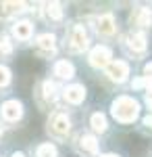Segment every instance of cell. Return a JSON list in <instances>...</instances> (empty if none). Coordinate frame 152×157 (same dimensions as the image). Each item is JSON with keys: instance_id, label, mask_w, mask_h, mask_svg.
<instances>
[{"instance_id": "1", "label": "cell", "mask_w": 152, "mask_h": 157, "mask_svg": "<svg viewBox=\"0 0 152 157\" xmlns=\"http://www.w3.org/2000/svg\"><path fill=\"white\" fill-rule=\"evenodd\" d=\"M113 117L119 121H133L138 117V113H140V105H138V101L131 97H121L117 98L115 103H113Z\"/></svg>"}, {"instance_id": "2", "label": "cell", "mask_w": 152, "mask_h": 157, "mask_svg": "<svg viewBox=\"0 0 152 157\" xmlns=\"http://www.w3.org/2000/svg\"><path fill=\"white\" fill-rule=\"evenodd\" d=\"M69 46H71V50H75V52H81V50L88 48V34H85V29H83L81 25H75V27L71 29Z\"/></svg>"}, {"instance_id": "3", "label": "cell", "mask_w": 152, "mask_h": 157, "mask_svg": "<svg viewBox=\"0 0 152 157\" xmlns=\"http://www.w3.org/2000/svg\"><path fill=\"white\" fill-rule=\"evenodd\" d=\"M48 128H50V132H54L56 136H65L71 128L69 117L63 115V113H54V115L50 117V121H48Z\"/></svg>"}, {"instance_id": "4", "label": "cell", "mask_w": 152, "mask_h": 157, "mask_svg": "<svg viewBox=\"0 0 152 157\" xmlns=\"http://www.w3.org/2000/svg\"><path fill=\"white\" fill-rule=\"evenodd\" d=\"M106 71H108V78H110V80L123 82V80L127 78V73H129V67H127V63H123V61H110V63L106 65Z\"/></svg>"}, {"instance_id": "5", "label": "cell", "mask_w": 152, "mask_h": 157, "mask_svg": "<svg viewBox=\"0 0 152 157\" xmlns=\"http://www.w3.org/2000/svg\"><path fill=\"white\" fill-rule=\"evenodd\" d=\"M90 63L94 67H106L110 63V50L106 46H96V48L90 52Z\"/></svg>"}, {"instance_id": "6", "label": "cell", "mask_w": 152, "mask_h": 157, "mask_svg": "<svg viewBox=\"0 0 152 157\" xmlns=\"http://www.w3.org/2000/svg\"><path fill=\"white\" fill-rule=\"evenodd\" d=\"M2 115H4V120H9V121H17L23 115V105L19 101H6L2 105Z\"/></svg>"}, {"instance_id": "7", "label": "cell", "mask_w": 152, "mask_h": 157, "mask_svg": "<svg viewBox=\"0 0 152 157\" xmlns=\"http://www.w3.org/2000/svg\"><path fill=\"white\" fill-rule=\"evenodd\" d=\"M65 98L73 103V105H77V103H81L83 98H85V88L81 84H73V86H67L65 88Z\"/></svg>"}, {"instance_id": "8", "label": "cell", "mask_w": 152, "mask_h": 157, "mask_svg": "<svg viewBox=\"0 0 152 157\" xmlns=\"http://www.w3.org/2000/svg\"><path fill=\"white\" fill-rule=\"evenodd\" d=\"M98 32L100 34H104V36H110V34H115L117 32V25H115V17L113 15H102L100 19H98Z\"/></svg>"}, {"instance_id": "9", "label": "cell", "mask_w": 152, "mask_h": 157, "mask_svg": "<svg viewBox=\"0 0 152 157\" xmlns=\"http://www.w3.org/2000/svg\"><path fill=\"white\" fill-rule=\"evenodd\" d=\"M73 73H75V67L71 65L69 61H59V63L54 65V75H59V78H63V80L73 78Z\"/></svg>"}, {"instance_id": "10", "label": "cell", "mask_w": 152, "mask_h": 157, "mask_svg": "<svg viewBox=\"0 0 152 157\" xmlns=\"http://www.w3.org/2000/svg\"><path fill=\"white\" fill-rule=\"evenodd\" d=\"M133 23L136 25H142V27H148L152 23V13L148 9H138L136 15H133Z\"/></svg>"}, {"instance_id": "11", "label": "cell", "mask_w": 152, "mask_h": 157, "mask_svg": "<svg viewBox=\"0 0 152 157\" xmlns=\"http://www.w3.org/2000/svg\"><path fill=\"white\" fill-rule=\"evenodd\" d=\"M13 34L19 38V40H27L31 36V23L29 21H19V23L13 27Z\"/></svg>"}, {"instance_id": "12", "label": "cell", "mask_w": 152, "mask_h": 157, "mask_svg": "<svg viewBox=\"0 0 152 157\" xmlns=\"http://www.w3.org/2000/svg\"><path fill=\"white\" fill-rule=\"evenodd\" d=\"M23 2H2L0 4V17H11L13 13L23 11Z\"/></svg>"}, {"instance_id": "13", "label": "cell", "mask_w": 152, "mask_h": 157, "mask_svg": "<svg viewBox=\"0 0 152 157\" xmlns=\"http://www.w3.org/2000/svg\"><path fill=\"white\" fill-rule=\"evenodd\" d=\"M129 48L136 50V52H144L146 50V38L142 36V34H133V36H129Z\"/></svg>"}, {"instance_id": "14", "label": "cell", "mask_w": 152, "mask_h": 157, "mask_svg": "<svg viewBox=\"0 0 152 157\" xmlns=\"http://www.w3.org/2000/svg\"><path fill=\"white\" fill-rule=\"evenodd\" d=\"M38 46L44 48V50L54 52V36H52V34H42V36L38 38Z\"/></svg>"}, {"instance_id": "15", "label": "cell", "mask_w": 152, "mask_h": 157, "mask_svg": "<svg viewBox=\"0 0 152 157\" xmlns=\"http://www.w3.org/2000/svg\"><path fill=\"white\" fill-rule=\"evenodd\" d=\"M81 147H83V151H85V153H92V155L98 151V143H96V138L90 136V134H85V136L81 138Z\"/></svg>"}, {"instance_id": "16", "label": "cell", "mask_w": 152, "mask_h": 157, "mask_svg": "<svg viewBox=\"0 0 152 157\" xmlns=\"http://www.w3.org/2000/svg\"><path fill=\"white\" fill-rule=\"evenodd\" d=\"M90 121H92V128L96 130V132H104L106 130V117L102 115V113H94Z\"/></svg>"}, {"instance_id": "17", "label": "cell", "mask_w": 152, "mask_h": 157, "mask_svg": "<svg viewBox=\"0 0 152 157\" xmlns=\"http://www.w3.org/2000/svg\"><path fill=\"white\" fill-rule=\"evenodd\" d=\"M38 157H56V147L46 143V145L38 147Z\"/></svg>"}, {"instance_id": "18", "label": "cell", "mask_w": 152, "mask_h": 157, "mask_svg": "<svg viewBox=\"0 0 152 157\" xmlns=\"http://www.w3.org/2000/svg\"><path fill=\"white\" fill-rule=\"evenodd\" d=\"M48 15H50L52 19H56V21L63 19V9H60L59 2H50V4H48Z\"/></svg>"}, {"instance_id": "19", "label": "cell", "mask_w": 152, "mask_h": 157, "mask_svg": "<svg viewBox=\"0 0 152 157\" xmlns=\"http://www.w3.org/2000/svg\"><path fill=\"white\" fill-rule=\"evenodd\" d=\"M9 82H11V71L4 65H0V86H6Z\"/></svg>"}, {"instance_id": "20", "label": "cell", "mask_w": 152, "mask_h": 157, "mask_svg": "<svg viewBox=\"0 0 152 157\" xmlns=\"http://www.w3.org/2000/svg\"><path fill=\"white\" fill-rule=\"evenodd\" d=\"M54 92H56V86L52 84V82H44V97L54 98Z\"/></svg>"}, {"instance_id": "21", "label": "cell", "mask_w": 152, "mask_h": 157, "mask_svg": "<svg viewBox=\"0 0 152 157\" xmlns=\"http://www.w3.org/2000/svg\"><path fill=\"white\" fill-rule=\"evenodd\" d=\"M13 50V44L9 38H0V52H4V55H9Z\"/></svg>"}, {"instance_id": "22", "label": "cell", "mask_w": 152, "mask_h": 157, "mask_svg": "<svg viewBox=\"0 0 152 157\" xmlns=\"http://www.w3.org/2000/svg\"><path fill=\"white\" fill-rule=\"evenodd\" d=\"M144 124H146L148 128H152V113H150V115H146V117H144Z\"/></svg>"}, {"instance_id": "23", "label": "cell", "mask_w": 152, "mask_h": 157, "mask_svg": "<svg viewBox=\"0 0 152 157\" xmlns=\"http://www.w3.org/2000/svg\"><path fill=\"white\" fill-rule=\"evenodd\" d=\"M144 71H146V75H150V73H152V63H148V65L144 67Z\"/></svg>"}, {"instance_id": "24", "label": "cell", "mask_w": 152, "mask_h": 157, "mask_svg": "<svg viewBox=\"0 0 152 157\" xmlns=\"http://www.w3.org/2000/svg\"><path fill=\"white\" fill-rule=\"evenodd\" d=\"M13 157H23V153H15V155H13Z\"/></svg>"}, {"instance_id": "25", "label": "cell", "mask_w": 152, "mask_h": 157, "mask_svg": "<svg viewBox=\"0 0 152 157\" xmlns=\"http://www.w3.org/2000/svg\"><path fill=\"white\" fill-rule=\"evenodd\" d=\"M102 157H117V155H102Z\"/></svg>"}]
</instances>
